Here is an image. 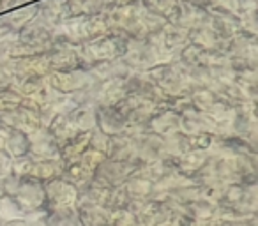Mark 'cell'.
I'll return each instance as SVG.
<instances>
[{"label": "cell", "instance_id": "cell-38", "mask_svg": "<svg viewBox=\"0 0 258 226\" xmlns=\"http://www.w3.org/2000/svg\"><path fill=\"white\" fill-rule=\"evenodd\" d=\"M104 158H106V156H104L103 152H97V150H92V148H87V150L78 158V161L82 163V165L85 166V168L94 175L96 168L101 165V163H103Z\"/></svg>", "mask_w": 258, "mask_h": 226}, {"label": "cell", "instance_id": "cell-23", "mask_svg": "<svg viewBox=\"0 0 258 226\" xmlns=\"http://www.w3.org/2000/svg\"><path fill=\"white\" fill-rule=\"evenodd\" d=\"M46 129L58 147L64 145L69 138H73L76 133H78L76 127L73 126V122H71V119H69L68 113H57V115H55L53 119L46 124Z\"/></svg>", "mask_w": 258, "mask_h": 226}, {"label": "cell", "instance_id": "cell-25", "mask_svg": "<svg viewBox=\"0 0 258 226\" xmlns=\"http://www.w3.org/2000/svg\"><path fill=\"white\" fill-rule=\"evenodd\" d=\"M180 131L182 133H211L216 136V126L207 119V117L202 113V111H189V113H184L180 115Z\"/></svg>", "mask_w": 258, "mask_h": 226}, {"label": "cell", "instance_id": "cell-45", "mask_svg": "<svg viewBox=\"0 0 258 226\" xmlns=\"http://www.w3.org/2000/svg\"><path fill=\"white\" fill-rule=\"evenodd\" d=\"M9 166H11V158L6 154V150H0V173L9 172Z\"/></svg>", "mask_w": 258, "mask_h": 226}, {"label": "cell", "instance_id": "cell-42", "mask_svg": "<svg viewBox=\"0 0 258 226\" xmlns=\"http://www.w3.org/2000/svg\"><path fill=\"white\" fill-rule=\"evenodd\" d=\"M0 226H41V222L36 217H15L8 219V221H0Z\"/></svg>", "mask_w": 258, "mask_h": 226}, {"label": "cell", "instance_id": "cell-10", "mask_svg": "<svg viewBox=\"0 0 258 226\" xmlns=\"http://www.w3.org/2000/svg\"><path fill=\"white\" fill-rule=\"evenodd\" d=\"M44 194H46L48 208L75 207L78 200V187L57 177V179L44 182Z\"/></svg>", "mask_w": 258, "mask_h": 226}, {"label": "cell", "instance_id": "cell-22", "mask_svg": "<svg viewBox=\"0 0 258 226\" xmlns=\"http://www.w3.org/2000/svg\"><path fill=\"white\" fill-rule=\"evenodd\" d=\"M4 150L11 159L23 158L30 154V138L20 129H6L4 134Z\"/></svg>", "mask_w": 258, "mask_h": 226}, {"label": "cell", "instance_id": "cell-8", "mask_svg": "<svg viewBox=\"0 0 258 226\" xmlns=\"http://www.w3.org/2000/svg\"><path fill=\"white\" fill-rule=\"evenodd\" d=\"M209 150L216 156H258L256 145L235 134L233 131L214 136L212 147Z\"/></svg>", "mask_w": 258, "mask_h": 226}, {"label": "cell", "instance_id": "cell-48", "mask_svg": "<svg viewBox=\"0 0 258 226\" xmlns=\"http://www.w3.org/2000/svg\"><path fill=\"white\" fill-rule=\"evenodd\" d=\"M0 207H2V200H0Z\"/></svg>", "mask_w": 258, "mask_h": 226}, {"label": "cell", "instance_id": "cell-35", "mask_svg": "<svg viewBox=\"0 0 258 226\" xmlns=\"http://www.w3.org/2000/svg\"><path fill=\"white\" fill-rule=\"evenodd\" d=\"M22 94L13 85H2L0 87V111L15 110L22 103Z\"/></svg>", "mask_w": 258, "mask_h": 226}, {"label": "cell", "instance_id": "cell-40", "mask_svg": "<svg viewBox=\"0 0 258 226\" xmlns=\"http://www.w3.org/2000/svg\"><path fill=\"white\" fill-rule=\"evenodd\" d=\"M110 224L111 226H140L133 214L129 210H118V212H111L110 217Z\"/></svg>", "mask_w": 258, "mask_h": 226}, {"label": "cell", "instance_id": "cell-34", "mask_svg": "<svg viewBox=\"0 0 258 226\" xmlns=\"http://www.w3.org/2000/svg\"><path fill=\"white\" fill-rule=\"evenodd\" d=\"M214 134L211 133H184V143H186V152H202L209 150L212 147Z\"/></svg>", "mask_w": 258, "mask_h": 226}, {"label": "cell", "instance_id": "cell-11", "mask_svg": "<svg viewBox=\"0 0 258 226\" xmlns=\"http://www.w3.org/2000/svg\"><path fill=\"white\" fill-rule=\"evenodd\" d=\"M212 158L211 150H202V152H186L180 156H168V161L172 168L179 173L180 177L187 180H193L197 173L204 168Z\"/></svg>", "mask_w": 258, "mask_h": 226}, {"label": "cell", "instance_id": "cell-44", "mask_svg": "<svg viewBox=\"0 0 258 226\" xmlns=\"http://www.w3.org/2000/svg\"><path fill=\"white\" fill-rule=\"evenodd\" d=\"M177 226H216V219L212 221H198V219H191L186 215H179Z\"/></svg>", "mask_w": 258, "mask_h": 226}, {"label": "cell", "instance_id": "cell-1", "mask_svg": "<svg viewBox=\"0 0 258 226\" xmlns=\"http://www.w3.org/2000/svg\"><path fill=\"white\" fill-rule=\"evenodd\" d=\"M127 44H129V37L124 34V30L118 29V27L110 25L108 34L90 41V43L82 44L78 50L90 69L97 64L118 60L124 55V51L127 50Z\"/></svg>", "mask_w": 258, "mask_h": 226}, {"label": "cell", "instance_id": "cell-13", "mask_svg": "<svg viewBox=\"0 0 258 226\" xmlns=\"http://www.w3.org/2000/svg\"><path fill=\"white\" fill-rule=\"evenodd\" d=\"M137 154L142 165L154 161V159L166 158L168 154H166L165 138L156 133H151V131H142V133L137 134Z\"/></svg>", "mask_w": 258, "mask_h": 226}, {"label": "cell", "instance_id": "cell-7", "mask_svg": "<svg viewBox=\"0 0 258 226\" xmlns=\"http://www.w3.org/2000/svg\"><path fill=\"white\" fill-rule=\"evenodd\" d=\"M230 127L235 134L246 138L253 145L258 140V117H256V101H246L240 106L233 108V117Z\"/></svg>", "mask_w": 258, "mask_h": 226}, {"label": "cell", "instance_id": "cell-43", "mask_svg": "<svg viewBox=\"0 0 258 226\" xmlns=\"http://www.w3.org/2000/svg\"><path fill=\"white\" fill-rule=\"evenodd\" d=\"M216 226H258V215L246 219H228V221H218L216 219Z\"/></svg>", "mask_w": 258, "mask_h": 226}, {"label": "cell", "instance_id": "cell-32", "mask_svg": "<svg viewBox=\"0 0 258 226\" xmlns=\"http://www.w3.org/2000/svg\"><path fill=\"white\" fill-rule=\"evenodd\" d=\"M60 179L68 180L69 184H73V186H76V187H82V186H85L87 182L92 180V173L76 159V161H71V163H64L62 172H60Z\"/></svg>", "mask_w": 258, "mask_h": 226}, {"label": "cell", "instance_id": "cell-30", "mask_svg": "<svg viewBox=\"0 0 258 226\" xmlns=\"http://www.w3.org/2000/svg\"><path fill=\"white\" fill-rule=\"evenodd\" d=\"M78 221L82 226H106L111 212L104 207H76Z\"/></svg>", "mask_w": 258, "mask_h": 226}, {"label": "cell", "instance_id": "cell-15", "mask_svg": "<svg viewBox=\"0 0 258 226\" xmlns=\"http://www.w3.org/2000/svg\"><path fill=\"white\" fill-rule=\"evenodd\" d=\"M127 96H129L127 76L99 82L96 106H113V104H118L120 101H124Z\"/></svg>", "mask_w": 258, "mask_h": 226}, {"label": "cell", "instance_id": "cell-14", "mask_svg": "<svg viewBox=\"0 0 258 226\" xmlns=\"http://www.w3.org/2000/svg\"><path fill=\"white\" fill-rule=\"evenodd\" d=\"M73 69H89L78 48H62L48 51V72L73 71Z\"/></svg>", "mask_w": 258, "mask_h": 226}, {"label": "cell", "instance_id": "cell-31", "mask_svg": "<svg viewBox=\"0 0 258 226\" xmlns=\"http://www.w3.org/2000/svg\"><path fill=\"white\" fill-rule=\"evenodd\" d=\"M186 96L189 97V101H191V104H193L195 110L202 111V113H204V111L207 110V108L211 106L216 99H218V96H216V92L211 89V87L197 85V83H191Z\"/></svg>", "mask_w": 258, "mask_h": 226}, {"label": "cell", "instance_id": "cell-6", "mask_svg": "<svg viewBox=\"0 0 258 226\" xmlns=\"http://www.w3.org/2000/svg\"><path fill=\"white\" fill-rule=\"evenodd\" d=\"M120 60L129 71L144 72V71H147L149 67L156 65L158 62H161V58H159V53L156 51V48L152 46L151 43L129 41L127 50L124 51Z\"/></svg>", "mask_w": 258, "mask_h": 226}, {"label": "cell", "instance_id": "cell-33", "mask_svg": "<svg viewBox=\"0 0 258 226\" xmlns=\"http://www.w3.org/2000/svg\"><path fill=\"white\" fill-rule=\"evenodd\" d=\"M172 165L168 161V156L166 158H161V159H154V161H149V163H144V165L138 168V173L144 175L145 179H149L151 182H159L161 179H165L170 172H172Z\"/></svg>", "mask_w": 258, "mask_h": 226}, {"label": "cell", "instance_id": "cell-17", "mask_svg": "<svg viewBox=\"0 0 258 226\" xmlns=\"http://www.w3.org/2000/svg\"><path fill=\"white\" fill-rule=\"evenodd\" d=\"M29 138H30V156L34 159L58 158V145L50 136L46 126L37 129L36 133L29 134Z\"/></svg>", "mask_w": 258, "mask_h": 226}, {"label": "cell", "instance_id": "cell-12", "mask_svg": "<svg viewBox=\"0 0 258 226\" xmlns=\"http://www.w3.org/2000/svg\"><path fill=\"white\" fill-rule=\"evenodd\" d=\"M104 156H106L108 159H113V161H131L142 166L140 159H138V154H137V136H131V134H127V133L108 138Z\"/></svg>", "mask_w": 258, "mask_h": 226}, {"label": "cell", "instance_id": "cell-24", "mask_svg": "<svg viewBox=\"0 0 258 226\" xmlns=\"http://www.w3.org/2000/svg\"><path fill=\"white\" fill-rule=\"evenodd\" d=\"M89 138H90V131H87V133H76L64 145L58 147V159L62 163L76 161L89 148Z\"/></svg>", "mask_w": 258, "mask_h": 226}, {"label": "cell", "instance_id": "cell-26", "mask_svg": "<svg viewBox=\"0 0 258 226\" xmlns=\"http://www.w3.org/2000/svg\"><path fill=\"white\" fill-rule=\"evenodd\" d=\"M211 89L214 90L216 96H218L219 99L225 101V103H228L232 108H237L242 103H246V101H249L235 80H230V82H216Z\"/></svg>", "mask_w": 258, "mask_h": 226}, {"label": "cell", "instance_id": "cell-41", "mask_svg": "<svg viewBox=\"0 0 258 226\" xmlns=\"http://www.w3.org/2000/svg\"><path fill=\"white\" fill-rule=\"evenodd\" d=\"M108 138L106 134L101 133L97 127H94L92 131H90V138H89V148H92V150H97V152H106V145H108Z\"/></svg>", "mask_w": 258, "mask_h": 226}, {"label": "cell", "instance_id": "cell-19", "mask_svg": "<svg viewBox=\"0 0 258 226\" xmlns=\"http://www.w3.org/2000/svg\"><path fill=\"white\" fill-rule=\"evenodd\" d=\"M122 189L127 194V198L131 201H145L152 196L154 193V182H151L149 179H145L140 173H133L124 184H122Z\"/></svg>", "mask_w": 258, "mask_h": 226}, {"label": "cell", "instance_id": "cell-4", "mask_svg": "<svg viewBox=\"0 0 258 226\" xmlns=\"http://www.w3.org/2000/svg\"><path fill=\"white\" fill-rule=\"evenodd\" d=\"M96 82L90 69H73V71H53L46 74V83L51 90L62 96H71L87 89Z\"/></svg>", "mask_w": 258, "mask_h": 226}, {"label": "cell", "instance_id": "cell-16", "mask_svg": "<svg viewBox=\"0 0 258 226\" xmlns=\"http://www.w3.org/2000/svg\"><path fill=\"white\" fill-rule=\"evenodd\" d=\"M145 131H151V133H156L163 138L172 136L173 133L180 131V113H177L170 106L161 108L158 113L151 117V120L145 126Z\"/></svg>", "mask_w": 258, "mask_h": 226}, {"label": "cell", "instance_id": "cell-47", "mask_svg": "<svg viewBox=\"0 0 258 226\" xmlns=\"http://www.w3.org/2000/svg\"><path fill=\"white\" fill-rule=\"evenodd\" d=\"M4 134H6V129L0 127V150H4Z\"/></svg>", "mask_w": 258, "mask_h": 226}, {"label": "cell", "instance_id": "cell-18", "mask_svg": "<svg viewBox=\"0 0 258 226\" xmlns=\"http://www.w3.org/2000/svg\"><path fill=\"white\" fill-rule=\"evenodd\" d=\"M175 60L179 62L186 71L205 69V67H209V51H205L204 48L197 46V44H193V43H187L186 46L180 48Z\"/></svg>", "mask_w": 258, "mask_h": 226}, {"label": "cell", "instance_id": "cell-3", "mask_svg": "<svg viewBox=\"0 0 258 226\" xmlns=\"http://www.w3.org/2000/svg\"><path fill=\"white\" fill-rule=\"evenodd\" d=\"M144 76L156 87L163 89L172 96H186L191 82L187 72L177 60L158 62L156 65L144 71Z\"/></svg>", "mask_w": 258, "mask_h": 226}, {"label": "cell", "instance_id": "cell-36", "mask_svg": "<svg viewBox=\"0 0 258 226\" xmlns=\"http://www.w3.org/2000/svg\"><path fill=\"white\" fill-rule=\"evenodd\" d=\"M129 203H131V200H129L127 194L124 193V189H122V186H120V187L111 189L110 198H108V203H106V208L110 212L127 210Z\"/></svg>", "mask_w": 258, "mask_h": 226}, {"label": "cell", "instance_id": "cell-29", "mask_svg": "<svg viewBox=\"0 0 258 226\" xmlns=\"http://www.w3.org/2000/svg\"><path fill=\"white\" fill-rule=\"evenodd\" d=\"M46 74H43V72H30V74L20 78L13 87L23 97H36L37 94L46 89Z\"/></svg>", "mask_w": 258, "mask_h": 226}, {"label": "cell", "instance_id": "cell-46", "mask_svg": "<svg viewBox=\"0 0 258 226\" xmlns=\"http://www.w3.org/2000/svg\"><path fill=\"white\" fill-rule=\"evenodd\" d=\"M2 85H13V83H11V78L8 76V72L4 71V67L0 65V87Z\"/></svg>", "mask_w": 258, "mask_h": 226}, {"label": "cell", "instance_id": "cell-37", "mask_svg": "<svg viewBox=\"0 0 258 226\" xmlns=\"http://www.w3.org/2000/svg\"><path fill=\"white\" fill-rule=\"evenodd\" d=\"M32 156H23V158H16L11 159V166H9V172L15 177H29L30 175V168H32Z\"/></svg>", "mask_w": 258, "mask_h": 226}, {"label": "cell", "instance_id": "cell-39", "mask_svg": "<svg viewBox=\"0 0 258 226\" xmlns=\"http://www.w3.org/2000/svg\"><path fill=\"white\" fill-rule=\"evenodd\" d=\"M16 184H18V177H15L11 172L0 173V200L11 196Z\"/></svg>", "mask_w": 258, "mask_h": 226}, {"label": "cell", "instance_id": "cell-2", "mask_svg": "<svg viewBox=\"0 0 258 226\" xmlns=\"http://www.w3.org/2000/svg\"><path fill=\"white\" fill-rule=\"evenodd\" d=\"M8 200L18 208L22 217L39 219L48 208L44 184L34 177H20L15 191Z\"/></svg>", "mask_w": 258, "mask_h": 226}, {"label": "cell", "instance_id": "cell-27", "mask_svg": "<svg viewBox=\"0 0 258 226\" xmlns=\"http://www.w3.org/2000/svg\"><path fill=\"white\" fill-rule=\"evenodd\" d=\"M62 166L64 163L58 158H48V159H34L32 161V168H30V175L37 179L39 182H48L51 179H57L60 177Z\"/></svg>", "mask_w": 258, "mask_h": 226}, {"label": "cell", "instance_id": "cell-9", "mask_svg": "<svg viewBox=\"0 0 258 226\" xmlns=\"http://www.w3.org/2000/svg\"><path fill=\"white\" fill-rule=\"evenodd\" d=\"M127 113L120 104L96 106V127L106 136L122 134L127 127Z\"/></svg>", "mask_w": 258, "mask_h": 226}, {"label": "cell", "instance_id": "cell-28", "mask_svg": "<svg viewBox=\"0 0 258 226\" xmlns=\"http://www.w3.org/2000/svg\"><path fill=\"white\" fill-rule=\"evenodd\" d=\"M68 115L78 133H87L96 127V104H78Z\"/></svg>", "mask_w": 258, "mask_h": 226}, {"label": "cell", "instance_id": "cell-21", "mask_svg": "<svg viewBox=\"0 0 258 226\" xmlns=\"http://www.w3.org/2000/svg\"><path fill=\"white\" fill-rule=\"evenodd\" d=\"M216 212H218V203L209 198H198L180 207V215L198 221H212L216 219Z\"/></svg>", "mask_w": 258, "mask_h": 226}, {"label": "cell", "instance_id": "cell-5", "mask_svg": "<svg viewBox=\"0 0 258 226\" xmlns=\"http://www.w3.org/2000/svg\"><path fill=\"white\" fill-rule=\"evenodd\" d=\"M138 168H140V165H137V163L113 161V159L104 158L103 163L94 172L92 180H96L97 184L104 187L115 189V187H120L133 173H137Z\"/></svg>", "mask_w": 258, "mask_h": 226}, {"label": "cell", "instance_id": "cell-20", "mask_svg": "<svg viewBox=\"0 0 258 226\" xmlns=\"http://www.w3.org/2000/svg\"><path fill=\"white\" fill-rule=\"evenodd\" d=\"M41 226H82L78 221L76 207H57L46 208L39 217Z\"/></svg>", "mask_w": 258, "mask_h": 226}]
</instances>
